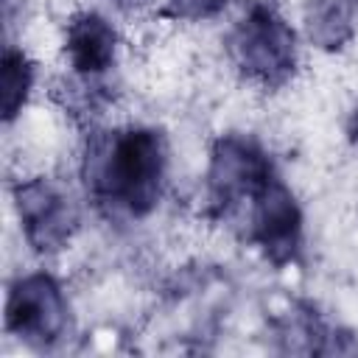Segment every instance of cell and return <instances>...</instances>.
<instances>
[{"label":"cell","instance_id":"2","mask_svg":"<svg viewBox=\"0 0 358 358\" xmlns=\"http://www.w3.org/2000/svg\"><path fill=\"white\" fill-rule=\"evenodd\" d=\"M224 50L243 81L277 92L299 70V36L277 0H246L232 20Z\"/></svg>","mask_w":358,"mask_h":358},{"label":"cell","instance_id":"9","mask_svg":"<svg viewBox=\"0 0 358 358\" xmlns=\"http://www.w3.org/2000/svg\"><path fill=\"white\" fill-rule=\"evenodd\" d=\"M302 22L310 45L324 53H338L355 36L358 0H305Z\"/></svg>","mask_w":358,"mask_h":358},{"label":"cell","instance_id":"4","mask_svg":"<svg viewBox=\"0 0 358 358\" xmlns=\"http://www.w3.org/2000/svg\"><path fill=\"white\" fill-rule=\"evenodd\" d=\"M3 330L28 350L50 352L73 333V308L62 280L48 271H25L6 288Z\"/></svg>","mask_w":358,"mask_h":358},{"label":"cell","instance_id":"1","mask_svg":"<svg viewBox=\"0 0 358 358\" xmlns=\"http://www.w3.org/2000/svg\"><path fill=\"white\" fill-rule=\"evenodd\" d=\"M168 171V134L145 123L92 131L81 159L87 199L109 221L148 218L165 196Z\"/></svg>","mask_w":358,"mask_h":358},{"label":"cell","instance_id":"10","mask_svg":"<svg viewBox=\"0 0 358 358\" xmlns=\"http://www.w3.org/2000/svg\"><path fill=\"white\" fill-rule=\"evenodd\" d=\"M36 84V62L28 56L25 48L6 42L0 56V117L6 126H11L25 103L31 101Z\"/></svg>","mask_w":358,"mask_h":358},{"label":"cell","instance_id":"5","mask_svg":"<svg viewBox=\"0 0 358 358\" xmlns=\"http://www.w3.org/2000/svg\"><path fill=\"white\" fill-rule=\"evenodd\" d=\"M229 227L274 268L302 266L305 260V213L282 173H274Z\"/></svg>","mask_w":358,"mask_h":358},{"label":"cell","instance_id":"8","mask_svg":"<svg viewBox=\"0 0 358 358\" xmlns=\"http://www.w3.org/2000/svg\"><path fill=\"white\" fill-rule=\"evenodd\" d=\"M277 338L285 341V352H308V355H333V352H355L358 344L352 333L322 313L313 302H296L294 310L274 322Z\"/></svg>","mask_w":358,"mask_h":358},{"label":"cell","instance_id":"11","mask_svg":"<svg viewBox=\"0 0 358 358\" xmlns=\"http://www.w3.org/2000/svg\"><path fill=\"white\" fill-rule=\"evenodd\" d=\"M229 0H165L162 17L176 22H207L224 14Z\"/></svg>","mask_w":358,"mask_h":358},{"label":"cell","instance_id":"3","mask_svg":"<svg viewBox=\"0 0 358 358\" xmlns=\"http://www.w3.org/2000/svg\"><path fill=\"white\" fill-rule=\"evenodd\" d=\"M274 173H280V168L255 134H218L210 145L204 168V215L229 227Z\"/></svg>","mask_w":358,"mask_h":358},{"label":"cell","instance_id":"12","mask_svg":"<svg viewBox=\"0 0 358 358\" xmlns=\"http://www.w3.org/2000/svg\"><path fill=\"white\" fill-rule=\"evenodd\" d=\"M106 3L115 6V8L123 11V14H134V11H143V8L154 6L157 0H106Z\"/></svg>","mask_w":358,"mask_h":358},{"label":"cell","instance_id":"7","mask_svg":"<svg viewBox=\"0 0 358 358\" xmlns=\"http://www.w3.org/2000/svg\"><path fill=\"white\" fill-rule=\"evenodd\" d=\"M62 50L70 67V78L76 90H81L78 98L84 103L90 101V106L106 101L109 76L117 67L120 53V34L115 22L95 8L76 11L64 25Z\"/></svg>","mask_w":358,"mask_h":358},{"label":"cell","instance_id":"6","mask_svg":"<svg viewBox=\"0 0 358 358\" xmlns=\"http://www.w3.org/2000/svg\"><path fill=\"white\" fill-rule=\"evenodd\" d=\"M11 201L20 221V235L34 255L50 257L73 243L81 227V210L73 193L59 179H20L11 187Z\"/></svg>","mask_w":358,"mask_h":358},{"label":"cell","instance_id":"13","mask_svg":"<svg viewBox=\"0 0 358 358\" xmlns=\"http://www.w3.org/2000/svg\"><path fill=\"white\" fill-rule=\"evenodd\" d=\"M344 134H347L350 145H355V148H358V106L350 112V117H347V126H344Z\"/></svg>","mask_w":358,"mask_h":358}]
</instances>
